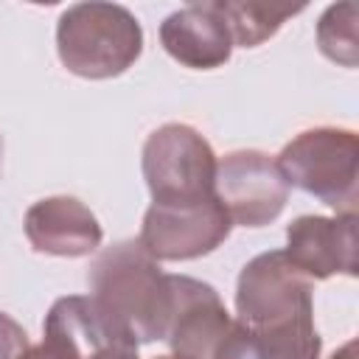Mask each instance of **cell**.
<instances>
[{
	"mask_svg": "<svg viewBox=\"0 0 359 359\" xmlns=\"http://www.w3.org/2000/svg\"><path fill=\"white\" fill-rule=\"evenodd\" d=\"M216 196L233 224L264 227L283 213L289 202V182L269 154L258 149H241L219 160Z\"/></svg>",
	"mask_w": 359,
	"mask_h": 359,
	"instance_id": "7",
	"label": "cell"
},
{
	"mask_svg": "<svg viewBox=\"0 0 359 359\" xmlns=\"http://www.w3.org/2000/svg\"><path fill=\"white\" fill-rule=\"evenodd\" d=\"M230 28L233 45L255 48L278 34V28L294 14L306 11V3H266V0H216Z\"/></svg>",
	"mask_w": 359,
	"mask_h": 359,
	"instance_id": "14",
	"label": "cell"
},
{
	"mask_svg": "<svg viewBox=\"0 0 359 359\" xmlns=\"http://www.w3.org/2000/svg\"><path fill=\"white\" fill-rule=\"evenodd\" d=\"M356 3L328 6L317 22L320 53L342 67L359 65V39H356Z\"/></svg>",
	"mask_w": 359,
	"mask_h": 359,
	"instance_id": "15",
	"label": "cell"
},
{
	"mask_svg": "<svg viewBox=\"0 0 359 359\" xmlns=\"http://www.w3.org/2000/svg\"><path fill=\"white\" fill-rule=\"evenodd\" d=\"M311 280L286 258L269 250L244 264L236 283V320L247 328H289L314 323Z\"/></svg>",
	"mask_w": 359,
	"mask_h": 359,
	"instance_id": "5",
	"label": "cell"
},
{
	"mask_svg": "<svg viewBox=\"0 0 359 359\" xmlns=\"http://www.w3.org/2000/svg\"><path fill=\"white\" fill-rule=\"evenodd\" d=\"M143 180L151 205H196L216 196L213 146L188 123H163L143 143Z\"/></svg>",
	"mask_w": 359,
	"mask_h": 359,
	"instance_id": "4",
	"label": "cell"
},
{
	"mask_svg": "<svg viewBox=\"0 0 359 359\" xmlns=\"http://www.w3.org/2000/svg\"><path fill=\"white\" fill-rule=\"evenodd\" d=\"M286 258L309 278L356 275V213L297 216L286 227Z\"/></svg>",
	"mask_w": 359,
	"mask_h": 359,
	"instance_id": "10",
	"label": "cell"
},
{
	"mask_svg": "<svg viewBox=\"0 0 359 359\" xmlns=\"http://www.w3.org/2000/svg\"><path fill=\"white\" fill-rule=\"evenodd\" d=\"M160 42L171 59L194 70L222 67L233 53V36L216 0L171 11L160 22Z\"/></svg>",
	"mask_w": 359,
	"mask_h": 359,
	"instance_id": "12",
	"label": "cell"
},
{
	"mask_svg": "<svg viewBox=\"0 0 359 359\" xmlns=\"http://www.w3.org/2000/svg\"><path fill=\"white\" fill-rule=\"evenodd\" d=\"M143 50L137 17L118 3H73L56 20L59 62L81 79H115Z\"/></svg>",
	"mask_w": 359,
	"mask_h": 359,
	"instance_id": "2",
	"label": "cell"
},
{
	"mask_svg": "<svg viewBox=\"0 0 359 359\" xmlns=\"http://www.w3.org/2000/svg\"><path fill=\"white\" fill-rule=\"evenodd\" d=\"M283 180L337 213H356L359 137L342 126H314L292 137L280 154Z\"/></svg>",
	"mask_w": 359,
	"mask_h": 359,
	"instance_id": "3",
	"label": "cell"
},
{
	"mask_svg": "<svg viewBox=\"0 0 359 359\" xmlns=\"http://www.w3.org/2000/svg\"><path fill=\"white\" fill-rule=\"evenodd\" d=\"M25 236L36 252L81 258L101 247L104 230L81 199L48 196L25 210Z\"/></svg>",
	"mask_w": 359,
	"mask_h": 359,
	"instance_id": "11",
	"label": "cell"
},
{
	"mask_svg": "<svg viewBox=\"0 0 359 359\" xmlns=\"http://www.w3.org/2000/svg\"><path fill=\"white\" fill-rule=\"evenodd\" d=\"M171 317L165 345L180 359H216L219 345L233 328L219 292L191 275H171Z\"/></svg>",
	"mask_w": 359,
	"mask_h": 359,
	"instance_id": "8",
	"label": "cell"
},
{
	"mask_svg": "<svg viewBox=\"0 0 359 359\" xmlns=\"http://www.w3.org/2000/svg\"><path fill=\"white\" fill-rule=\"evenodd\" d=\"M90 297L101 314L137 348L163 342L171 317V275L143 250L137 238L101 250L87 272Z\"/></svg>",
	"mask_w": 359,
	"mask_h": 359,
	"instance_id": "1",
	"label": "cell"
},
{
	"mask_svg": "<svg viewBox=\"0 0 359 359\" xmlns=\"http://www.w3.org/2000/svg\"><path fill=\"white\" fill-rule=\"evenodd\" d=\"M331 359H356V339H348L339 351L331 353Z\"/></svg>",
	"mask_w": 359,
	"mask_h": 359,
	"instance_id": "18",
	"label": "cell"
},
{
	"mask_svg": "<svg viewBox=\"0 0 359 359\" xmlns=\"http://www.w3.org/2000/svg\"><path fill=\"white\" fill-rule=\"evenodd\" d=\"M25 351H28L25 328L14 317L0 311V359H20Z\"/></svg>",
	"mask_w": 359,
	"mask_h": 359,
	"instance_id": "16",
	"label": "cell"
},
{
	"mask_svg": "<svg viewBox=\"0 0 359 359\" xmlns=\"http://www.w3.org/2000/svg\"><path fill=\"white\" fill-rule=\"evenodd\" d=\"M233 222L219 196L196 205H149L137 241L154 261H194L230 236Z\"/></svg>",
	"mask_w": 359,
	"mask_h": 359,
	"instance_id": "6",
	"label": "cell"
},
{
	"mask_svg": "<svg viewBox=\"0 0 359 359\" xmlns=\"http://www.w3.org/2000/svg\"><path fill=\"white\" fill-rule=\"evenodd\" d=\"M95 359H140V356H137V345H132V342H121V345H112V348L101 351ZM151 359H180V356H174V353H163V356H151Z\"/></svg>",
	"mask_w": 359,
	"mask_h": 359,
	"instance_id": "17",
	"label": "cell"
},
{
	"mask_svg": "<svg viewBox=\"0 0 359 359\" xmlns=\"http://www.w3.org/2000/svg\"><path fill=\"white\" fill-rule=\"evenodd\" d=\"M323 339L314 323L289 328H247L233 320L216 359H320Z\"/></svg>",
	"mask_w": 359,
	"mask_h": 359,
	"instance_id": "13",
	"label": "cell"
},
{
	"mask_svg": "<svg viewBox=\"0 0 359 359\" xmlns=\"http://www.w3.org/2000/svg\"><path fill=\"white\" fill-rule=\"evenodd\" d=\"M0 168H3V135H0Z\"/></svg>",
	"mask_w": 359,
	"mask_h": 359,
	"instance_id": "19",
	"label": "cell"
},
{
	"mask_svg": "<svg viewBox=\"0 0 359 359\" xmlns=\"http://www.w3.org/2000/svg\"><path fill=\"white\" fill-rule=\"evenodd\" d=\"M42 334V342L20 359H95L112 345L132 342L101 314L90 294L59 297L45 317Z\"/></svg>",
	"mask_w": 359,
	"mask_h": 359,
	"instance_id": "9",
	"label": "cell"
}]
</instances>
